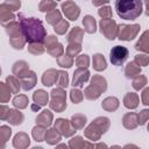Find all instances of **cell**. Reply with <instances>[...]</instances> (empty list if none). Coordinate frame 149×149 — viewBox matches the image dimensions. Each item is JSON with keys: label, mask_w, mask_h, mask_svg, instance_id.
<instances>
[{"label": "cell", "mask_w": 149, "mask_h": 149, "mask_svg": "<svg viewBox=\"0 0 149 149\" xmlns=\"http://www.w3.org/2000/svg\"><path fill=\"white\" fill-rule=\"evenodd\" d=\"M63 17H62V13H61V10H58V9H52V10H50V12H48L47 13V15H45V20H47V22L49 23V24H51V26H55L57 22H59L61 20H62Z\"/></svg>", "instance_id": "35"}, {"label": "cell", "mask_w": 149, "mask_h": 149, "mask_svg": "<svg viewBox=\"0 0 149 149\" xmlns=\"http://www.w3.org/2000/svg\"><path fill=\"white\" fill-rule=\"evenodd\" d=\"M15 19V15L14 13L8 8L6 7L3 3L0 5V21L1 23H6V22H9V21H13Z\"/></svg>", "instance_id": "31"}, {"label": "cell", "mask_w": 149, "mask_h": 149, "mask_svg": "<svg viewBox=\"0 0 149 149\" xmlns=\"http://www.w3.org/2000/svg\"><path fill=\"white\" fill-rule=\"evenodd\" d=\"M6 84L9 86L12 93H14V94H17L20 92V90L22 88L21 87V81L16 76H8L6 78Z\"/></svg>", "instance_id": "32"}, {"label": "cell", "mask_w": 149, "mask_h": 149, "mask_svg": "<svg viewBox=\"0 0 149 149\" xmlns=\"http://www.w3.org/2000/svg\"><path fill=\"white\" fill-rule=\"evenodd\" d=\"M94 148H107V144H105V143H97V144H94Z\"/></svg>", "instance_id": "58"}, {"label": "cell", "mask_w": 149, "mask_h": 149, "mask_svg": "<svg viewBox=\"0 0 149 149\" xmlns=\"http://www.w3.org/2000/svg\"><path fill=\"white\" fill-rule=\"evenodd\" d=\"M45 47H44V43H29L28 44V51L31 54V55H35V56H40L42 55L44 51H45Z\"/></svg>", "instance_id": "38"}, {"label": "cell", "mask_w": 149, "mask_h": 149, "mask_svg": "<svg viewBox=\"0 0 149 149\" xmlns=\"http://www.w3.org/2000/svg\"><path fill=\"white\" fill-rule=\"evenodd\" d=\"M141 101L144 106H149V87H146L141 93Z\"/></svg>", "instance_id": "55"}, {"label": "cell", "mask_w": 149, "mask_h": 149, "mask_svg": "<svg viewBox=\"0 0 149 149\" xmlns=\"http://www.w3.org/2000/svg\"><path fill=\"white\" fill-rule=\"evenodd\" d=\"M69 148L71 149H91L94 148V143L90 142V140H84L81 136H73L70 141H69Z\"/></svg>", "instance_id": "13"}, {"label": "cell", "mask_w": 149, "mask_h": 149, "mask_svg": "<svg viewBox=\"0 0 149 149\" xmlns=\"http://www.w3.org/2000/svg\"><path fill=\"white\" fill-rule=\"evenodd\" d=\"M129 56V51L126 47H122V45H115L112 48L111 52H109V59H111V63L115 66H120L122 65L127 58Z\"/></svg>", "instance_id": "8"}, {"label": "cell", "mask_w": 149, "mask_h": 149, "mask_svg": "<svg viewBox=\"0 0 149 149\" xmlns=\"http://www.w3.org/2000/svg\"><path fill=\"white\" fill-rule=\"evenodd\" d=\"M57 59V64L61 68H65V69H70L73 65V57L69 56L68 54H63L62 56H59Z\"/></svg>", "instance_id": "39"}, {"label": "cell", "mask_w": 149, "mask_h": 149, "mask_svg": "<svg viewBox=\"0 0 149 149\" xmlns=\"http://www.w3.org/2000/svg\"><path fill=\"white\" fill-rule=\"evenodd\" d=\"M109 126H111V121L108 118L98 116L84 129V136L92 142L99 141L101 135L109 129Z\"/></svg>", "instance_id": "3"}, {"label": "cell", "mask_w": 149, "mask_h": 149, "mask_svg": "<svg viewBox=\"0 0 149 149\" xmlns=\"http://www.w3.org/2000/svg\"><path fill=\"white\" fill-rule=\"evenodd\" d=\"M90 79V71L87 68H78L73 72L72 77V86L73 87H83L84 83Z\"/></svg>", "instance_id": "11"}, {"label": "cell", "mask_w": 149, "mask_h": 149, "mask_svg": "<svg viewBox=\"0 0 149 149\" xmlns=\"http://www.w3.org/2000/svg\"><path fill=\"white\" fill-rule=\"evenodd\" d=\"M76 65L78 68H88L90 65V57L86 54L83 55H78L76 58Z\"/></svg>", "instance_id": "48"}, {"label": "cell", "mask_w": 149, "mask_h": 149, "mask_svg": "<svg viewBox=\"0 0 149 149\" xmlns=\"http://www.w3.org/2000/svg\"><path fill=\"white\" fill-rule=\"evenodd\" d=\"M98 15L101 17V19H112V15H113V12H112V8L109 6H101L99 9H98Z\"/></svg>", "instance_id": "49"}, {"label": "cell", "mask_w": 149, "mask_h": 149, "mask_svg": "<svg viewBox=\"0 0 149 149\" xmlns=\"http://www.w3.org/2000/svg\"><path fill=\"white\" fill-rule=\"evenodd\" d=\"M29 105V99L26 94H16L13 98V106L19 109H24Z\"/></svg>", "instance_id": "33"}, {"label": "cell", "mask_w": 149, "mask_h": 149, "mask_svg": "<svg viewBox=\"0 0 149 149\" xmlns=\"http://www.w3.org/2000/svg\"><path fill=\"white\" fill-rule=\"evenodd\" d=\"M147 84H148L147 77L140 73L139 76H136L135 78H133V84H132V85H133V88H134V90L140 91V90H142Z\"/></svg>", "instance_id": "42"}, {"label": "cell", "mask_w": 149, "mask_h": 149, "mask_svg": "<svg viewBox=\"0 0 149 149\" xmlns=\"http://www.w3.org/2000/svg\"><path fill=\"white\" fill-rule=\"evenodd\" d=\"M125 148H137V146H135V144H126Z\"/></svg>", "instance_id": "60"}, {"label": "cell", "mask_w": 149, "mask_h": 149, "mask_svg": "<svg viewBox=\"0 0 149 149\" xmlns=\"http://www.w3.org/2000/svg\"><path fill=\"white\" fill-rule=\"evenodd\" d=\"M23 114L19 111V108H10L9 109V113H8V116L6 119L7 122H9L10 125L13 126H19L23 122Z\"/></svg>", "instance_id": "22"}, {"label": "cell", "mask_w": 149, "mask_h": 149, "mask_svg": "<svg viewBox=\"0 0 149 149\" xmlns=\"http://www.w3.org/2000/svg\"><path fill=\"white\" fill-rule=\"evenodd\" d=\"M57 42H58V38L55 35H49L44 40V47H45V49H48V48L52 47L54 44H56Z\"/></svg>", "instance_id": "53"}, {"label": "cell", "mask_w": 149, "mask_h": 149, "mask_svg": "<svg viewBox=\"0 0 149 149\" xmlns=\"http://www.w3.org/2000/svg\"><path fill=\"white\" fill-rule=\"evenodd\" d=\"M56 1H59V0H56Z\"/></svg>", "instance_id": "62"}, {"label": "cell", "mask_w": 149, "mask_h": 149, "mask_svg": "<svg viewBox=\"0 0 149 149\" xmlns=\"http://www.w3.org/2000/svg\"><path fill=\"white\" fill-rule=\"evenodd\" d=\"M107 90V80L100 74H94L91 78V83L84 90V97L87 100H97L101 93Z\"/></svg>", "instance_id": "4"}, {"label": "cell", "mask_w": 149, "mask_h": 149, "mask_svg": "<svg viewBox=\"0 0 149 149\" xmlns=\"http://www.w3.org/2000/svg\"><path fill=\"white\" fill-rule=\"evenodd\" d=\"M50 101H49V107L50 109L57 112V113H62L66 109V92L64 88L62 87H57L54 88L50 92Z\"/></svg>", "instance_id": "5"}, {"label": "cell", "mask_w": 149, "mask_h": 149, "mask_svg": "<svg viewBox=\"0 0 149 149\" xmlns=\"http://www.w3.org/2000/svg\"><path fill=\"white\" fill-rule=\"evenodd\" d=\"M47 52H48L50 56H52V57H55V58H58L59 56H62V55L64 54V47H63L62 43L57 42V43L54 44L52 47L48 48V49H47Z\"/></svg>", "instance_id": "41"}, {"label": "cell", "mask_w": 149, "mask_h": 149, "mask_svg": "<svg viewBox=\"0 0 149 149\" xmlns=\"http://www.w3.org/2000/svg\"><path fill=\"white\" fill-rule=\"evenodd\" d=\"M58 74H59V71L56 70V69H48L43 72L42 74V78H41V81L44 86L49 87V86H52L54 84L57 83V79H58Z\"/></svg>", "instance_id": "14"}, {"label": "cell", "mask_w": 149, "mask_h": 149, "mask_svg": "<svg viewBox=\"0 0 149 149\" xmlns=\"http://www.w3.org/2000/svg\"><path fill=\"white\" fill-rule=\"evenodd\" d=\"M141 27L137 23L134 24H119V33H118V38L120 41H132L134 40Z\"/></svg>", "instance_id": "7"}, {"label": "cell", "mask_w": 149, "mask_h": 149, "mask_svg": "<svg viewBox=\"0 0 149 149\" xmlns=\"http://www.w3.org/2000/svg\"><path fill=\"white\" fill-rule=\"evenodd\" d=\"M57 86L58 87H62V88H66L69 86V74L68 72L61 70L59 71V74H58V79H57Z\"/></svg>", "instance_id": "45"}, {"label": "cell", "mask_w": 149, "mask_h": 149, "mask_svg": "<svg viewBox=\"0 0 149 149\" xmlns=\"http://www.w3.org/2000/svg\"><path fill=\"white\" fill-rule=\"evenodd\" d=\"M147 130H148V133H149V123H148V126H147Z\"/></svg>", "instance_id": "61"}, {"label": "cell", "mask_w": 149, "mask_h": 149, "mask_svg": "<svg viewBox=\"0 0 149 149\" xmlns=\"http://www.w3.org/2000/svg\"><path fill=\"white\" fill-rule=\"evenodd\" d=\"M109 2V0H92V3L93 6H97V7H101V6H105Z\"/></svg>", "instance_id": "56"}, {"label": "cell", "mask_w": 149, "mask_h": 149, "mask_svg": "<svg viewBox=\"0 0 149 149\" xmlns=\"http://www.w3.org/2000/svg\"><path fill=\"white\" fill-rule=\"evenodd\" d=\"M45 133H47V127H43L41 125H36L31 129V136L36 142H42L45 139Z\"/></svg>", "instance_id": "34"}, {"label": "cell", "mask_w": 149, "mask_h": 149, "mask_svg": "<svg viewBox=\"0 0 149 149\" xmlns=\"http://www.w3.org/2000/svg\"><path fill=\"white\" fill-rule=\"evenodd\" d=\"M54 127L61 133V135H62L63 137H71V136H73V135L76 134V132H77V129L73 128L71 121L68 120V119H64V118H58V119H56Z\"/></svg>", "instance_id": "10"}, {"label": "cell", "mask_w": 149, "mask_h": 149, "mask_svg": "<svg viewBox=\"0 0 149 149\" xmlns=\"http://www.w3.org/2000/svg\"><path fill=\"white\" fill-rule=\"evenodd\" d=\"M70 99L73 104H79L83 101L84 99V92H81L79 88L77 87H73L71 91H70Z\"/></svg>", "instance_id": "44"}, {"label": "cell", "mask_w": 149, "mask_h": 149, "mask_svg": "<svg viewBox=\"0 0 149 149\" xmlns=\"http://www.w3.org/2000/svg\"><path fill=\"white\" fill-rule=\"evenodd\" d=\"M84 38V29L79 27H73L71 31L68 35V42L69 43H79L81 44Z\"/></svg>", "instance_id": "25"}, {"label": "cell", "mask_w": 149, "mask_h": 149, "mask_svg": "<svg viewBox=\"0 0 149 149\" xmlns=\"http://www.w3.org/2000/svg\"><path fill=\"white\" fill-rule=\"evenodd\" d=\"M141 71H142V69H141V66L140 65H137L134 61L133 62H129L127 65H126V68H125V74H126V77L127 78H135L136 76H139L140 73H141Z\"/></svg>", "instance_id": "30"}, {"label": "cell", "mask_w": 149, "mask_h": 149, "mask_svg": "<svg viewBox=\"0 0 149 149\" xmlns=\"http://www.w3.org/2000/svg\"><path fill=\"white\" fill-rule=\"evenodd\" d=\"M20 81H21V87L22 90L24 91H29L31 90L33 87H35L36 83H37V77H36V73L30 70L26 76H23L22 78H20Z\"/></svg>", "instance_id": "16"}, {"label": "cell", "mask_w": 149, "mask_h": 149, "mask_svg": "<svg viewBox=\"0 0 149 149\" xmlns=\"http://www.w3.org/2000/svg\"><path fill=\"white\" fill-rule=\"evenodd\" d=\"M56 147H57V148H68L69 146H66V144H64V143H61V144H56Z\"/></svg>", "instance_id": "59"}, {"label": "cell", "mask_w": 149, "mask_h": 149, "mask_svg": "<svg viewBox=\"0 0 149 149\" xmlns=\"http://www.w3.org/2000/svg\"><path fill=\"white\" fill-rule=\"evenodd\" d=\"M9 109L10 108L8 106H6L5 104H1V106H0V119L2 121H6V119L8 116V113H9Z\"/></svg>", "instance_id": "54"}, {"label": "cell", "mask_w": 149, "mask_h": 149, "mask_svg": "<svg viewBox=\"0 0 149 149\" xmlns=\"http://www.w3.org/2000/svg\"><path fill=\"white\" fill-rule=\"evenodd\" d=\"M140 99L139 95L134 92H129L123 97V106L128 109H135L139 107Z\"/></svg>", "instance_id": "23"}, {"label": "cell", "mask_w": 149, "mask_h": 149, "mask_svg": "<svg viewBox=\"0 0 149 149\" xmlns=\"http://www.w3.org/2000/svg\"><path fill=\"white\" fill-rule=\"evenodd\" d=\"M71 123L73 126L74 129L77 130H80V129H84V127L86 126V122H87V118L86 115L81 114V113H77V114H73L71 116Z\"/></svg>", "instance_id": "28"}, {"label": "cell", "mask_w": 149, "mask_h": 149, "mask_svg": "<svg viewBox=\"0 0 149 149\" xmlns=\"http://www.w3.org/2000/svg\"><path fill=\"white\" fill-rule=\"evenodd\" d=\"M99 28L101 34L107 38V40H115L118 37L119 33V24L116 23L115 20L113 19H101L99 22Z\"/></svg>", "instance_id": "6"}, {"label": "cell", "mask_w": 149, "mask_h": 149, "mask_svg": "<svg viewBox=\"0 0 149 149\" xmlns=\"http://www.w3.org/2000/svg\"><path fill=\"white\" fill-rule=\"evenodd\" d=\"M119 105H120V101L116 97H107L101 102L102 109H105L106 112H111V113L115 112L119 108Z\"/></svg>", "instance_id": "24"}, {"label": "cell", "mask_w": 149, "mask_h": 149, "mask_svg": "<svg viewBox=\"0 0 149 149\" xmlns=\"http://www.w3.org/2000/svg\"><path fill=\"white\" fill-rule=\"evenodd\" d=\"M12 135V129L9 126H6V125H2L0 127V141H1V148H5V144L6 142L9 140Z\"/></svg>", "instance_id": "40"}, {"label": "cell", "mask_w": 149, "mask_h": 149, "mask_svg": "<svg viewBox=\"0 0 149 149\" xmlns=\"http://www.w3.org/2000/svg\"><path fill=\"white\" fill-rule=\"evenodd\" d=\"M62 137H63V136L61 135V133L54 127V128L47 129L44 141H45L48 144H50V146H56V144H58V143L61 142Z\"/></svg>", "instance_id": "21"}, {"label": "cell", "mask_w": 149, "mask_h": 149, "mask_svg": "<svg viewBox=\"0 0 149 149\" xmlns=\"http://www.w3.org/2000/svg\"><path fill=\"white\" fill-rule=\"evenodd\" d=\"M69 28H70L69 21H66V20H64V19H62L59 22H57V23L54 26V30H55V33L58 34V35H64V34L68 31Z\"/></svg>", "instance_id": "43"}, {"label": "cell", "mask_w": 149, "mask_h": 149, "mask_svg": "<svg viewBox=\"0 0 149 149\" xmlns=\"http://www.w3.org/2000/svg\"><path fill=\"white\" fill-rule=\"evenodd\" d=\"M134 62L140 65L141 68L142 66H147L149 64V56L147 54H137L135 57H134Z\"/></svg>", "instance_id": "50"}, {"label": "cell", "mask_w": 149, "mask_h": 149, "mask_svg": "<svg viewBox=\"0 0 149 149\" xmlns=\"http://www.w3.org/2000/svg\"><path fill=\"white\" fill-rule=\"evenodd\" d=\"M80 51H81V44L79 43H69L66 47V54L71 57L78 56Z\"/></svg>", "instance_id": "46"}, {"label": "cell", "mask_w": 149, "mask_h": 149, "mask_svg": "<svg viewBox=\"0 0 149 149\" xmlns=\"http://www.w3.org/2000/svg\"><path fill=\"white\" fill-rule=\"evenodd\" d=\"M7 35L9 36V40L10 38H19V37H22L23 36V33H22V29H21V26H20V22H16V21H9L7 23H3L2 24Z\"/></svg>", "instance_id": "12"}, {"label": "cell", "mask_w": 149, "mask_h": 149, "mask_svg": "<svg viewBox=\"0 0 149 149\" xmlns=\"http://www.w3.org/2000/svg\"><path fill=\"white\" fill-rule=\"evenodd\" d=\"M26 43H27V41H26L24 36L19 37V38H10V40H9V44H10L14 49H16V50H22V49L24 48Z\"/></svg>", "instance_id": "47"}, {"label": "cell", "mask_w": 149, "mask_h": 149, "mask_svg": "<svg viewBox=\"0 0 149 149\" xmlns=\"http://www.w3.org/2000/svg\"><path fill=\"white\" fill-rule=\"evenodd\" d=\"M30 146V139L27 133L19 132L13 139V147L16 149H26Z\"/></svg>", "instance_id": "15"}, {"label": "cell", "mask_w": 149, "mask_h": 149, "mask_svg": "<svg viewBox=\"0 0 149 149\" xmlns=\"http://www.w3.org/2000/svg\"><path fill=\"white\" fill-rule=\"evenodd\" d=\"M84 30L87 34H94L97 31V21L92 15H85L83 19Z\"/></svg>", "instance_id": "29"}, {"label": "cell", "mask_w": 149, "mask_h": 149, "mask_svg": "<svg viewBox=\"0 0 149 149\" xmlns=\"http://www.w3.org/2000/svg\"><path fill=\"white\" fill-rule=\"evenodd\" d=\"M149 120V108H144L137 113V121L140 126H143Z\"/></svg>", "instance_id": "51"}, {"label": "cell", "mask_w": 149, "mask_h": 149, "mask_svg": "<svg viewBox=\"0 0 149 149\" xmlns=\"http://www.w3.org/2000/svg\"><path fill=\"white\" fill-rule=\"evenodd\" d=\"M29 71H30V68H29V64L26 61H16L12 66L13 74L16 76L19 79L22 78L23 76H26Z\"/></svg>", "instance_id": "17"}, {"label": "cell", "mask_w": 149, "mask_h": 149, "mask_svg": "<svg viewBox=\"0 0 149 149\" xmlns=\"http://www.w3.org/2000/svg\"><path fill=\"white\" fill-rule=\"evenodd\" d=\"M2 3H3L6 7H8L12 12L19 10L20 7H21V0H5Z\"/></svg>", "instance_id": "52"}, {"label": "cell", "mask_w": 149, "mask_h": 149, "mask_svg": "<svg viewBox=\"0 0 149 149\" xmlns=\"http://www.w3.org/2000/svg\"><path fill=\"white\" fill-rule=\"evenodd\" d=\"M144 6H146V15L149 16V0H144Z\"/></svg>", "instance_id": "57"}, {"label": "cell", "mask_w": 149, "mask_h": 149, "mask_svg": "<svg viewBox=\"0 0 149 149\" xmlns=\"http://www.w3.org/2000/svg\"><path fill=\"white\" fill-rule=\"evenodd\" d=\"M135 49L140 52L143 54H149V29L144 30L142 33V35L140 36V38L137 40V42L135 43Z\"/></svg>", "instance_id": "18"}, {"label": "cell", "mask_w": 149, "mask_h": 149, "mask_svg": "<svg viewBox=\"0 0 149 149\" xmlns=\"http://www.w3.org/2000/svg\"><path fill=\"white\" fill-rule=\"evenodd\" d=\"M122 125L126 129H135L139 126V121H137V114L134 112H129L126 113L122 118Z\"/></svg>", "instance_id": "20"}, {"label": "cell", "mask_w": 149, "mask_h": 149, "mask_svg": "<svg viewBox=\"0 0 149 149\" xmlns=\"http://www.w3.org/2000/svg\"><path fill=\"white\" fill-rule=\"evenodd\" d=\"M10 95H12V91L9 88V86L1 81L0 83V102L5 104V102H8L9 99H10Z\"/></svg>", "instance_id": "36"}, {"label": "cell", "mask_w": 149, "mask_h": 149, "mask_svg": "<svg viewBox=\"0 0 149 149\" xmlns=\"http://www.w3.org/2000/svg\"><path fill=\"white\" fill-rule=\"evenodd\" d=\"M92 66L98 72L106 70L107 62H106V59H105V57H104L102 54H99L98 52V54H94L93 55V57H92Z\"/></svg>", "instance_id": "26"}, {"label": "cell", "mask_w": 149, "mask_h": 149, "mask_svg": "<svg viewBox=\"0 0 149 149\" xmlns=\"http://www.w3.org/2000/svg\"><path fill=\"white\" fill-rule=\"evenodd\" d=\"M23 36L28 43H44L47 37V30L41 20L36 17H28L24 16L22 13L17 15Z\"/></svg>", "instance_id": "1"}, {"label": "cell", "mask_w": 149, "mask_h": 149, "mask_svg": "<svg viewBox=\"0 0 149 149\" xmlns=\"http://www.w3.org/2000/svg\"><path fill=\"white\" fill-rule=\"evenodd\" d=\"M56 6H57L56 0H41V2L38 5V9L42 13H48V12L55 9Z\"/></svg>", "instance_id": "37"}, {"label": "cell", "mask_w": 149, "mask_h": 149, "mask_svg": "<svg viewBox=\"0 0 149 149\" xmlns=\"http://www.w3.org/2000/svg\"><path fill=\"white\" fill-rule=\"evenodd\" d=\"M54 121V114L49 109H43L36 116V125H41L43 127H50Z\"/></svg>", "instance_id": "19"}, {"label": "cell", "mask_w": 149, "mask_h": 149, "mask_svg": "<svg viewBox=\"0 0 149 149\" xmlns=\"http://www.w3.org/2000/svg\"><path fill=\"white\" fill-rule=\"evenodd\" d=\"M33 100L35 104L40 105V106H45L47 104H49V93L44 90H36L33 93Z\"/></svg>", "instance_id": "27"}, {"label": "cell", "mask_w": 149, "mask_h": 149, "mask_svg": "<svg viewBox=\"0 0 149 149\" xmlns=\"http://www.w3.org/2000/svg\"><path fill=\"white\" fill-rule=\"evenodd\" d=\"M118 15L123 20H135L142 14V0H115Z\"/></svg>", "instance_id": "2"}, {"label": "cell", "mask_w": 149, "mask_h": 149, "mask_svg": "<svg viewBox=\"0 0 149 149\" xmlns=\"http://www.w3.org/2000/svg\"><path fill=\"white\" fill-rule=\"evenodd\" d=\"M61 8H62V12L65 15V17L69 19L70 21H76L80 15L79 6L72 0H65L64 2H62Z\"/></svg>", "instance_id": "9"}]
</instances>
